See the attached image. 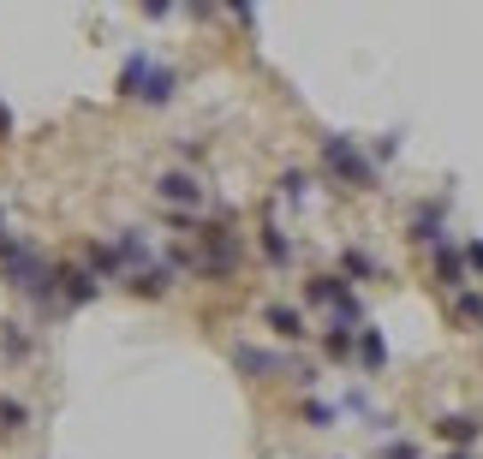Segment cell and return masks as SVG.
I'll use <instances>...</instances> for the list:
<instances>
[{
    "mask_svg": "<svg viewBox=\"0 0 483 459\" xmlns=\"http://www.w3.org/2000/svg\"><path fill=\"white\" fill-rule=\"evenodd\" d=\"M317 156H322V167H328L346 191H370V185H376V167L364 161V149L352 138H334V132H328V138L317 143Z\"/></svg>",
    "mask_w": 483,
    "mask_h": 459,
    "instance_id": "6da1fadb",
    "label": "cell"
},
{
    "mask_svg": "<svg viewBox=\"0 0 483 459\" xmlns=\"http://www.w3.org/2000/svg\"><path fill=\"white\" fill-rule=\"evenodd\" d=\"M173 72H167V66H149V54H132V60H125V72H120V90L125 96H143V101H167L173 96Z\"/></svg>",
    "mask_w": 483,
    "mask_h": 459,
    "instance_id": "7a4b0ae2",
    "label": "cell"
},
{
    "mask_svg": "<svg viewBox=\"0 0 483 459\" xmlns=\"http://www.w3.org/2000/svg\"><path fill=\"white\" fill-rule=\"evenodd\" d=\"M436 280H442V286H454V293L465 286V257H460V245H454V239L436 245Z\"/></svg>",
    "mask_w": 483,
    "mask_h": 459,
    "instance_id": "3957f363",
    "label": "cell"
},
{
    "mask_svg": "<svg viewBox=\"0 0 483 459\" xmlns=\"http://www.w3.org/2000/svg\"><path fill=\"white\" fill-rule=\"evenodd\" d=\"M262 322H269V328H275L281 340H304V334H310V328H304V317L293 310V304H269V310H262Z\"/></svg>",
    "mask_w": 483,
    "mask_h": 459,
    "instance_id": "277c9868",
    "label": "cell"
},
{
    "mask_svg": "<svg viewBox=\"0 0 483 459\" xmlns=\"http://www.w3.org/2000/svg\"><path fill=\"white\" fill-rule=\"evenodd\" d=\"M412 239H418V245H442V203H423V209H418Z\"/></svg>",
    "mask_w": 483,
    "mask_h": 459,
    "instance_id": "5b68a950",
    "label": "cell"
},
{
    "mask_svg": "<svg viewBox=\"0 0 483 459\" xmlns=\"http://www.w3.org/2000/svg\"><path fill=\"white\" fill-rule=\"evenodd\" d=\"M352 352H358L364 370H382V364H388V346H382V334H376V328H358V346H352Z\"/></svg>",
    "mask_w": 483,
    "mask_h": 459,
    "instance_id": "8992f818",
    "label": "cell"
},
{
    "mask_svg": "<svg viewBox=\"0 0 483 459\" xmlns=\"http://www.w3.org/2000/svg\"><path fill=\"white\" fill-rule=\"evenodd\" d=\"M156 191H161L167 203H197V197H203L191 173H161V185H156Z\"/></svg>",
    "mask_w": 483,
    "mask_h": 459,
    "instance_id": "52a82bcc",
    "label": "cell"
},
{
    "mask_svg": "<svg viewBox=\"0 0 483 459\" xmlns=\"http://www.w3.org/2000/svg\"><path fill=\"white\" fill-rule=\"evenodd\" d=\"M262 257H269V262H275V269H286V262H293V245H286V233H281V227H275V221H269V227H262Z\"/></svg>",
    "mask_w": 483,
    "mask_h": 459,
    "instance_id": "ba28073f",
    "label": "cell"
},
{
    "mask_svg": "<svg viewBox=\"0 0 483 459\" xmlns=\"http://www.w3.org/2000/svg\"><path fill=\"white\" fill-rule=\"evenodd\" d=\"M436 430H442L447 441H478V430H483V423L471 418V412H447V418L436 423Z\"/></svg>",
    "mask_w": 483,
    "mask_h": 459,
    "instance_id": "9c48e42d",
    "label": "cell"
},
{
    "mask_svg": "<svg viewBox=\"0 0 483 459\" xmlns=\"http://www.w3.org/2000/svg\"><path fill=\"white\" fill-rule=\"evenodd\" d=\"M352 346H358V328H341V322H334V328L322 334V352H328V358H352Z\"/></svg>",
    "mask_w": 483,
    "mask_h": 459,
    "instance_id": "30bf717a",
    "label": "cell"
},
{
    "mask_svg": "<svg viewBox=\"0 0 483 459\" xmlns=\"http://www.w3.org/2000/svg\"><path fill=\"white\" fill-rule=\"evenodd\" d=\"M233 358H239V370H257V376H269V370H281V358H275V352H257V346H239Z\"/></svg>",
    "mask_w": 483,
    "mask_h": 459,
    "instance_id": "8fae6325",
    "label": "cell"
},
{
    "mask_svg": "<svg viewBox=\"0 0 483 459\" xmlns=\"http://www.w3.org/2000/svg\"><path fill=\"white\" fill-rule=\"evenodd\" d=\"M66 299H72V304H84V299H96V280H90V275H78V269H66Z\"/></svg>",
    "mask_w": 483,
    "mask_h": 459,
    "instance_id": "7c38bea8",
    "label": "cell"
},
{
    "mask_svg": "<svg viewBox=\"0 0 483 459\" xmlns=\"http://www.w3.org/2000/svg\"><path fill=\"white\" fill-rule=\"evenodd\" d=\"M346 280H376V262L364 251H346Z\"/></svg>",
    "mask_w": 483,
    "mask_h": 459,
    "instance_id": "4fadbf2b",
    "label": "cell"
},
{
    "mask_svg": "<svg viewBox=\"0 0 483 459\" xmlns=\"http://www.w3.org/2000/svg\"><path fill=\"white\" fill-rule=\"evenodd\" d=\"M0 430H24V406L19 399H0Z\"/></svg>",
    "mask_w": 483,
    "mask_h": 459,
    "instance_id": "5bb4252c",
    "label": "cell"
},
{
    "mask_svg": "<svg viewBox=\"0 0 483 459\" xmlns=\"http://www.w3.org/2000/svg\"><path fill=\"white\" fill-rule=\"evenodd\" d=\"M304 423H317V430H328V423H334V406H322V399H310V406H304Z\"/></svg>",
    "mask_w": 483,
    "mask_h": 459,
    "instance_id": "9a60e30c",
    "label": "cell"
},
{
    "mask_svg": "<svg viewBox=\"0 0 483 459\" xmlns=\"http://www.w3.org/2000/svg\"><path fill=\"white\" fill-rule=\"evenodd\" d=\"M454 310H460L465 322H478V328H483V299H471V293H460V304H454Z\"/></svg>",
    "mask_w": 483,
    "mask_h": 459,
    "instance_id": "2e32d148",
    "label": "cell"
},
{
    "mask_svg": "<svg viewBox=\"0 0 483 459\" xmlns=\"http://www.w3.org/2000/svg\"><path fill=\"white\" fill-rule=\"evenodd\" d=\"M281 191H286L293 203H299V197H304V173H286V180H281Z\"/></svg>",
    "mask_w": 483,
    "mask_h": 459,
    "instance_id": "e0dca14e",
    "label": "cell"
},
{
    "mask_svg": "<svg viewBox=\"0 0 483 459\" xmlns=\"http://www.w3.org/2000/svg\"><path fill=\"white\" fill-rule=\"evenodd\" d=\"M465 262H471V269H483V245H465Z\"/></svg>",
    "mask_w": 483,
    "mask_h": 459,
    "instance_id": "ac0fdd59",
    "label": "cell"
},
{
    "mask_svg": "<svg viewBox=\"0 0 483 459\" xmlns=\"http://www.w3.org/2000/svg\"><path fill=\"white\" fill-rule=\"evenodd\" d=\"M12 138V114H6V108H0V143Z\"/></svg>",
    "mask_w": 483,
    "mask_h": 459,
    "instance_id": "d6986e66",
    "label": "cell"
},
{
    "mask_svg": "<svg viewBox=\"0 0 483 459\" xmlns=\"http://www.w3.org/2000/svg\"><path fill=\"white\" fill-rule=\"evenodd\" d=\"M447 459H465V454H447Z\"/></svg>",
    "mask_w": 483,
    "mask_h": 459,
    "instance_id": "ffe728a7",
    "label": "cell"
}]
</instances>
